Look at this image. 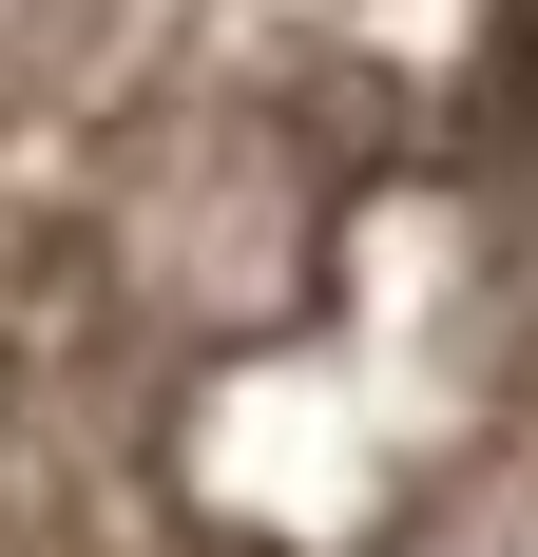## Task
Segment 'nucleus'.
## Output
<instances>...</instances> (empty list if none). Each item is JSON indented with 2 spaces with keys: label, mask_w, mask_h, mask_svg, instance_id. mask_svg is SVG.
Returning a JSON list of instances; mask_svg holds the SVG:
<instances>
[{
  "label": "nucleus",
  "mask_w": 538,
  "mask_h": 557,
  "mask_svg": "<svg viewBox=\"0 0 538 557\" xmlns=\"http://www.w3.org/2000/svg\"><path fill=\"white\" fill-rule=\"evenodd\" d=\"M0 557H538V0H0Z\"/></svg>",
  "instance_id": "f257e3e1"
}]
</instances>
